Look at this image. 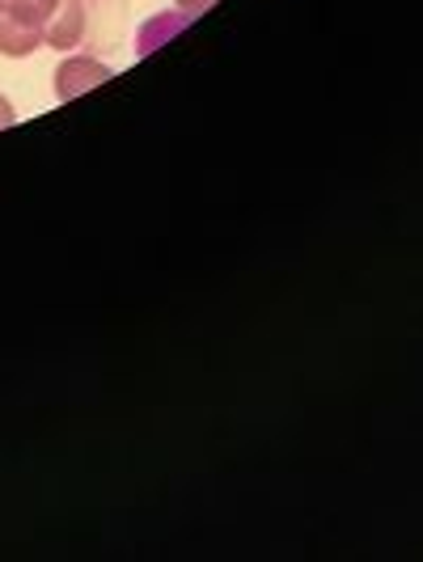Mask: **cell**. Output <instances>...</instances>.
<instances>
[{
	"label": "cell",
	"mask_w": 423,
	"mask_h": 562,
	"mask_svg": "<svg viewBox=\"0 0 423 562\" xmlns=\"http://www.w3.org/2000/svg\"><path fill=\"white\" fill-rule=\"evenodd\" d=\"M191 18L187 13H162V18H153V22H144L141 26V34H136V56H153L157 47H166L169 38L178 34V30L187 26Z\"/></svg>",
	"instance_id": "cell-4"
},
{
	"label": "cell",
	"mask_w": 423,
	"mask_h": 562,
	"mask_svg": "<svg viewBox=\"0 0 423 562\" xmlns=\"http://www.w3.org/2000/svg\"><path fill=\"white\" fill-rule=\"evenodd\" d=\"M111 77H114L111 64H102V59H93V56L59 59V68H56V98H59V102H73V98H81V93H89V89L107 85Z\"/></svg>",
	"instance_id": "cell-2"
},
{
	"label": "cell",
	"mask_w": 423,
	"mask_h": 562,
	"mask_svg": "<svg viewBox=\"0 0 423 562\" xmlns=\"http://www.w3.org/2000/svg\"><path fill=\"white\" fill-rule=\"evenodd\" d=\"M85 30H89V0H59L56 13L47 18L43 47L73 52V47H81V43H85Z\"/></svg>",
	"instance_id": "cell-3"
},
{
	"label": "cell",
	"mask_w": 423,
	"mask_h": 562,
	"mask_svg": "<svg viewBox=\"0 0 423 562\" xmlns=\"http://www.w3.org/2000/svg\"><path fill=\"white\" fill-rule=\"evenodd\" d=\"M59 0H0V9H22V13H38V18H52Z\"/></svg>",
	"instance_id": "cell-5"
},
{
	"label": "cell",
	"mask_w": 423,
	"mask_h": 562,
	"mask_svg": "<svg viewBox=\"0 0 423 562\" xmlns=\"http://www.w3.org/2000/svg\"><path fill=\"white\" fill-rule=\"evenodd\" d=\"M13 123H18V111H13V102L0 93V132H4V127H13Z\"/></svg>",
	"instance_id": "cell-7"
},
{
	"label": "cell",
	"mask_w": 423,
	"mask_h": 562,
	"mask_svg": "<svg viewBox=\"0 0 423 562\" xmlns=\"http://www.w3.org/2000/svg\"><path fill=\"white\" fill-rule=\"evenodd\" d=\"M216 0H178V13H187V18H199V13H208Z\"/></svg>",
	"instance_id": "cell-6"
},
{
	"label": "cell",
	"mask_w": 423,
	"mask_h": 562,
	"mask_svg": "<svg viewBox=\"0 0 423 562\" xmlns=\"http://www.w3.org/2000/svg\"><path fill=\"white\" fill-rule=\"evenodd\" d=\"M47 34V18L38 13H22V9H0V56L26 59L43 47Z\"/></svg>",
	"instance_id": "cell-1"
}]
</instances>
